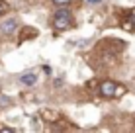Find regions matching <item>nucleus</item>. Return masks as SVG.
<instances>
[{"label": "nucleus", "mask_w": 135, "mask_h": 133, "mask_svg": "<svg viewBox=\"0 0 135 133\" xmlns=\"http://www.w3.org/2000/svg\"><path fill=\"white\" fill-rule=\"evenodd\" d=\"M122 86H118L115 82H112V80H104L102 84L98 86V92L102 98H114V96H118V94H122Z\"/></svg>", "instance_id": "2"}, {"label": "nucleus", "mask_w": 135, "mask_h": 133, "mask_svg": "<svg viewBox=\"0 0 135 133\" xmlns=\"http://www.w3.org/2000/svg\"><path fill=\"white\" fill-rule=\"evenodd\" d=\"M53 4H57V6H67V4H71V0H53Z\"/></svg>", "instance_id": "6"}, {"label": "nucleus", "mask_w": 135, "mask_h": 133, "mask_svg": "<svg viewBox=\"0 0 135 133\" xmlns=\"http://www.w3.org/2000/svg\"><path fill=\"white\" fill-rule=\"evenodd\" d=\"M86 2H88V4H102L104 0H86Z\"/></svg>", "instance_id": "10"}, {"label": "nucleus", "mask_w": 135, "mask_h": 133, "mask_svg": "<svg viewBox=\"0 0 135 133\" xmlns=\"http://www.w3.org/2000/svg\"><path fill=\"white\" fill-rule=\"evenodd\" d=\"M0 131H2V133H14V129H12V127H2Z\"/></svg>", "instance_id": "9"}, {"label": "nucleus", "mask_w": 135, "mask_h": 133, "mask_svg": "<svg viewBox=\"0 0 135 133\" xmlns=\"http://www.w3.org/2000/svg\"><path fill=\"white\" fill-rule=\"evenodd\" d=\"M0 104H4V106H8V104H10V100H8V98H4V96H0Z\"/></svg>", "instance_id": "8"}, {"label": "nucleus", "mask_w": 135, "mask_h": 133, "mask_svg": "<svg viewBox=\"0 0 135 133\" xmlns=\"http://www.w3.org/2000/svg\"><path fill=\"white\" fill-rule=\"evenodd\" d=\"M123 27H125V29H129V31L135 29V10H131L127 14V20H123Z\"/></svg>", "instance_id": "5"}, {"label": "nucleus", "mask_w": 135, "mask_h": 133, "mask_svg": "<svg viewBox=\"0 0 135 133\" xmlns=\"http://www.w3.org/2000/svg\"><path fill=\"white\" fill-rule=\"evenodd\" d=\"M4 12H6V4H4V2H2V0H0V16H2V14H4Z\"/></svg>", "instance_id": "7"}, {"label": "nucleus", "mask_w": 135, "mask_h": 133, "mask_svg": "<svg viewBox=\"0 0 135 133\" xmlns=\"http://www.w3.org/2000/svg\"><path fill=\"white\" fill-rule=\"evenodd\" d=\"M18 29V22L14 20V18H8V20H4L2 24H0V33L2 35H14Z\"/></svg>", "instance_id": "3"}, {"label": "nucleus", "mask_w": 135, "mask_h": 133, "mask_svg": "<svg viewBox=\"0 0 135 133\" xmlns=\"http://www.w3.org/2000/svg\"><path fill=\"white\" fill-rule=\"evenodd\" d=\"M20 82L24 86H33L35 82H37V75H33V72H26V75L20 76Z\"/></svg>", "instance_id": "4"}, {"label": "nucleus", "mask_w": 135, "mask_h": 133, "mask_svg": "<svg viewBox=\"0 0 135 133\" xmlns=\"http://www.w3.org/2000/svg\"><path fill=\"white\" fill-rule=\"evenodd\" d=\"M74 24L73 22V14L69 8H65L61 6L59 10H55V18H53V27L57 31H67V29H71V26Z\"/></svg>", "instance_id": "1"}]
</instances>
